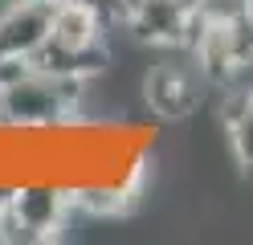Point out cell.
Listing matches in <instances>:
<instances>
[{
  "label": "cell",
  "instance_id": "obj_1",
  "mask_svg": "<svg viewBox=\"0 0 253 245\" xmlns=\"http://www.w3.org/2000/svg\"><path fill=\"white\" fill-rule=\"evenodd\" d=\"M86 82L45 70L37 61H0V127L53 131L70 127L82 110Z\"/></svg>",
  "mask_w": 253,
  "mask_h": 245
},
{
  "label": "cell",
  "instance_id": "obj_2",
  "mask_svg": "<svg viewBox=\"0 0 253 245\" xmlns=\"http://www.w3.org/2000/svg\"><path fill=\"white\" fill-rule=\"evenodd\" d=\"M106 29H110V21L102 12H94L86 4H74V0H57L49 37H45L41 53L33 61L45 65V70H57V74L90 82L110 65Z\"/></svg>",
  "mask_w": 253,
  "mask_h": 245
},
{
  "label": "cell",
  "instance_id": "obj_3",
  "mask_svg": "<svg viewBox=\"0 0 253 245\" xmlns=\"http://www.w3.org/2000/svg\"><path fill=\"white\" fill-rule=\"evenodd\" d=\"M188 57L196 61L204 82L233 86V82L249 78V70H253V25L245 21L241 8H233V12L209 8L204 25L196 29L192 45H188Z\"/></svg>",
  "mask_w": 253,
  "mask_h": 245
},
{
  "label": "cell",
  "instance_id": "obj_4",
  "mask_svg": "<svg viewBox=\"0 0 253 245\" xmlns=\"http://www.w3.org/2000/svg\"><path fill=\"white\" fill-rule=\"evenodd\" d=\"M74 212V196L61 184H21L0 192V241H53Z\"/></svg>",
  "mask_w": 253,
  "mask_h": 245
},
{
  "label": "cell",
  "instance_id": "obj_5",
  "mask_svg": "<svg viewBox=\"0 0 253 245\" xmlns=\"http://www.w3.org/2000/svg\"><path fill=\"white\" fill-rule=\"evenodd\" d=\"M212 0H119L115 25H123L135 41L151 49H184L192 45Z\"/></svg>",
  "mask_w": 253,
  "mask_h": 245
},
{
  "label": "cell",
  "instance_id": "obj_6",
  "mask_svg": "<svg viewBox=\"0 0 253 245\" xmlns=\"http://www.w3.org/2000/svg\"><path fill=\"white\" fill-rule=\"evenodd\" d=\"M57 0H8L0 12V61H33L49 37Z\"/></svg>",
  "mask_w": 253,
  "mask_h": 245
},
{
  "label": "cell",
  "instance_id": "obj_7",
  "mask_svg": "<svg viewBox=\"0 0 253 245\" xmlns=\"http://www.w3.org/2000/svg\"><path fill=\"white\" fill-rule=\"evenodd\" d=\"M200 82H204V74L196 70V61L192 65L160 61L143 78V102L160 119H188L200 106Z\"/></svg>",
  "mask_w": 253,
  "mask_h": 245
},
{
  "label": "cell",
  "instance_id": "obj_8",
  "mask_svg": "<svg viewBox=\"0 0 253 245\" xmlns=\"http://www.w3.org/2000/svg\"><path fill=\"white\" fill-rule=\"evenodd\" d=\"M220 119H225L233 159L241 163L245 176H253V90H233L220 106Z\"/></svg>",
  "mask_w": 253,
  "mask_h": 245
},
{
  "label": "cell",
  "instance_id": "obj_9",
  "mask_svg": "<svg viewBox=\"0 0 253 245\" xmlns=\"http://www.w3.org/2000/svg\"><path fill=\"white\" fill-rule=\"evenodd\" d=\"M74 4H86V8H94V12H102L110 25H115V12H119V0H74Z\"/></svg>",
  "mask_w": 253,
  "mask_h": 245
}]
</instances>
